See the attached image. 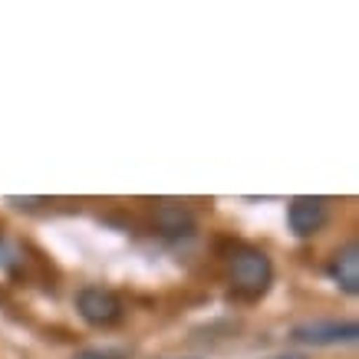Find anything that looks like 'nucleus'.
I'll use <instances>...</instances> for the list:
<instances>
[{"label": "nucleus", "mask_w": 359, "mask_h": 359, "mask_svg": "<svg viewBox=\"0 0 359 359\" xmlns=\"http://www.w3.org/2000/svg\"><path fill=\"white\" fill-rule=\"evenodd\" d=\"M228 283L234 297L248 304L267 297L273 283V261L267 257V250L254 248V244H234L228 250Z\"/></svg>", "instance_id": "f257e3e1"}, {"label": "nucleus", "mask_w": 359, "mask_h": 359, "mask_svg": "<svg viewBox=\"0 0 359 359\" xmlns=\"http://www.w3.org/2000/svg\"><path fill=\"white\" fill-rule=\"evenodd\" d=\"M76 313L83 316V323L96 330H112L126 320V304L122 297L109 287H99V283H89L76 294Z\"/></svg>", "instance_id": "f03ea898"}, {"label": "nucleus", "mask_w": 359, "mask_h": 359, "mask_svg": "<svg viewBox=\"0 0 359 359\" xmlns=\"http://www.w3.org/2000/svg\"><path fill=\"white\" fill-rule=\"evenodd\" d=\"M294 343L304 346H349L359 339L356 320H306L290 330Z\"/></svg>", "instance_id": "7ed1b4c3"}, {"label": "nucleus", "mask_w": 359, "mask_h": 359, "mask_svg": "<svg viewBox=\"0 0 359 359\" xmlns=\"http://www.w3.org/2000/svg\"><path fill=\"white\" fill-rule=\"evenodd\" d=\"M330 221V201L327 198H313V195H300L287 205V224L297 238H313L327 228Z\"/></svg>", "instance_id": "20e7f679"}, {"label": "nucleus", "mask_w": 359, "mask_h": 359, "mask_svg": "<svg viewBox=\"0 0 359 359\" xmlns=\"http://www.w3.org/2000/svg\"><path fill=\"white\" fill-rule=\"evenodd\" d=\"M152 224H155V231L168 241L191 238L198 231L195 211L185 205H178V201H158V205L152 208Z\"/></svg>", "instance_id": "39448f33"}, {"label": "nucleus", "mask_w": 359, "mask_h": 359, "mask_svg": "<svg viewBox=\"0 0 359 359\" xmlns=\"http://www.w3.org/2000/svg\"><path fill=\"white\" fill-rule=\"evenodd\" d=\"M327 273L343 294H349V297L359 294V244L356 241H346V244L330 257Z\"/></svg>", "instance_id": "423d86ee"}, {"label": "nucleus", "mask_w": 359, "mask_h": 359, "mask_svg": "<svg viewBox=\"0 0 359 359\" xmlns=\"http://www.w3.org/2000/svg\"><path fill=\"white\" fill-rule=\"evenodd\" d=\"M132 353L126 346H89V349H79L73 359H129Z\"/></svg>", "instance_id": "0eeeda50"}, {"label": "nucleus", "mask_w": 359, "mask_h": 359, "mask_svg": "<svg viewBox=\"0 0 359 359\" xmlns=\"http://www.w3.org/2000/svg\"><path fill=\"white\" fill-rule=\"evenodd\" d=\"M20 250H17V244H11L7 238H0V271H13L17 264H20Z\"/></svg>", "instance_id": "6e6552de"}, {"label": "nucleus", "mask_w": 359, "mask_h": 359, "mask_svg": "<svg viewBox=\"0 0 359 359\" xmlns=\"http://www.w3.org/2000/svg\"><path fill=\"white\" fill-rule=\"evenodd\" d=\"M7 205L20 208V211H36V208L50 205V198H7Z\"/></svg>", "instance_id": "1a4fd4ad"}, {"label": "nucleus", "mask_w": 359, "mask_h": 359, "mask_svg": "<svg viewBox=\"0 0 359 359\" xmlns=\"http://www.w3.org/2000/svg\"><path fill=\"white\" fill-rule=\"evenodd\" d=\"M271 359H306V356H300V353H283V356H271Z\"/></svg>", "instance_id": "9d476101"}, {"label": "nucleus", "mask_w": 359, "mask_h": 359, "mask_svg": "<svg viewBox=\"0 0 359 359\" xmlns=\"http://www.w3.org/2000/svg\"><path fill=\"white\" fill-rule=\"evenodd\" d=\"M172 359H201V356H172Z\"/></svg>", "instance_id": "9b49d317"}]
</instances>
